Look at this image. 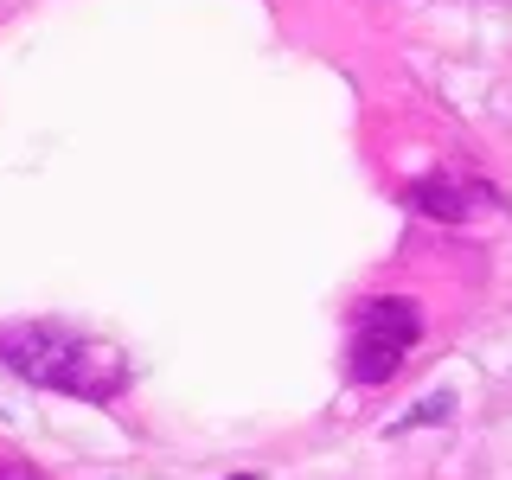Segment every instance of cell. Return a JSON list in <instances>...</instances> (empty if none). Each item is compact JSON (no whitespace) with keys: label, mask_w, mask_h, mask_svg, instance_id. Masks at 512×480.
I'll list each match as a JSON object with an SVG mask.
<instances>
[{"label":"cell","mask_w":512,"mask_h":480,"mask_svg":"<svg viewBox=\"0 0 512 480\" xmlns=\"http://www.w3.org/2000/svg\"><path fill=\"white\" fill-rule=\"evenodd\" d=\"M0 359L39 391H64V397H84V404H116L128 391V359L109 340L39 327V320L0 327Z\"/></svg>","instance_id":"obj_1"},{"label":"cell","mask_w":512,"mask_h":480,"mask_svg":"<svg viewBox=\"0 0 512 480\" xmlns=\"http://www.w3.org/2000/svg\"><path fill=\"white\" fill-rule=\"evenodd\" d=\"M436 416H448V397H429V404H416L397 429H416V423H436Z\"/></svg>","instance_id":"obj_4"},{"label":"cell","mask_w":512,"mask_h":480,"mask_svg":"<svg viewBox=\"0 0 512 480\" xmlns=\"http://www.w3.org/2000/svg\"><path fill=\"white\" fill-rule=\"evenodd\" d=\"M237 480H256V474H237Z\"/></svg>","instance_id":"obj_5"},{"label":"cell","mask_w":512,"mask_h":480,"mask_svg":"<svg viewBox=\"0 0 512 480\" xmlns=\"http://www.w3.org/2000/svg\"><path fill=\"white\" fill-rule=\"evenodd\" d=\"M500 192L487 180H468V173H429V180L410 186V212L436 218V224H468L474 212H493Z\"/></svg>","instance_id":"obj_3"},{"label":"cell","mask_w":512,"mask_h":480,"mask_svg":"<svg viewBox=\"0 0 512 480\" xmlns=\"http://www.w3.org/2000/svg\"><path fill=\"white\" fill-rule=\"evenodd\" d=\"M423 340V314L404 295H372L352 308V352H346V372L352 384H384L397 365L410 359V346Z\"/></svg>","instance_id":"obj_2"}]
</instances>
